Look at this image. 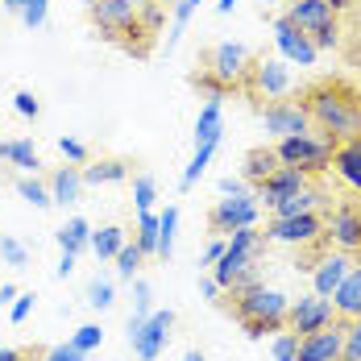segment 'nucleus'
<instances>
[{
	"label": "nucleus",
	"mask_w": 361,
	"mask_h": 361,
	"mask_svg": "<svg viewBox=\"0 0 361 361\" xmlns=\"http://www.w3.org/2000/svg\"><path fill=\"white\" fill-rule=\"evenodd\" d=\"M328 171H336V179L345 183L349 191L361 195V133L332 149V166H328Z\"/></svg>",
	"instance_id": "a211bd4d"
},
{
	"label": "nucleus",
	"mask_w": 361,
	"mask_h": 361,
	"mask_svg": "<svg viewBox=\"0 0 361 361\" xmlns=\"http://www.w3.org/2000/svg\"><path fill=\"white\" fill-rule=\"evenodd\" d=\"M4 8L13 17H21L25 30H42L46 17H50V0H4Z\"/></svg>",
	"instance_id": "cd10ccee"
},
{
	"label": "nucleus",
	"mask_w": 361,
	"mask_h": 361,
	"mask_svg": "<svg viewBox=\"0 0 361 361\" xmlns=\"http://www.w3.org/2000/svg\"><path fill=\"white\" fill-rule=\"evenodd\" d=\"M233 307H237V320H241V324H245V320H257V324L270 328V336H274V332L287 328L290 299L279 287H262V283H257V287L233 290Z\"/></svg>",
	"instance_id": "7ed1b4c3"
},
{
	"label": "nucleus",
	"mask_w": 361,
	"mask_h": 361,
	"mask_svg": "<svg viewBox=\"0 0 361 361\" xmlns=\"http://www.w3.org/2000/svg\"><path fill=\"white\" fill-rule=\"evenodd\" d=\"M341 361H361V320L345 328V345H341Z\"/></svg>",
	"instance_id": "37998d69"
},
{
	"label": "nucleus",
	"mask_w": 361,
	"mask_h": 361,
	"mask_svg": "<svg viewBox=\"0 0 361 361\" xmlns=\"http://www.w3.org/2000/svg\"><path fill=\"white\" fill-rule=\"evenodd\" d=\"M295 30H303V34H320V30H332L336 25V13H332V4L328 0H290V8L283 13Z\"/></svg>",
	"instance_id": "f3484780"
},
{
	"label": "nucleus",
	"mask_w": 361,
	"mask_h": 361,
	"mask_svg": "<svg viewBox=\"0 0 361 361\" xmlns=\"http://www.w3.org/2000/svg\"><path fill=\"white\" fill-rule=\"evenodd\" d=\"M270 353H274V361H295V353H299V336L295 332H274V341H270Z\"/></svg>",
	"instance_id": "ea45409f"
},
{
	"label": "nucleus",
	"mask_w": 361,
	"mask_h": 361,
	"mask_svg": "<svg viewBox=\"0 0 361 361\" xmlns=\"http://www.w3.org/2000/svg\"><path fill=\"white\" fill-rule=\"evenodd\" d=\"M200 4H204V0H175V25H171V37H166V50L179 46V37L187 34V25H191V17H195Z\"/></svg>",
	"instance_id": "f704fd0d"
},
{
	"label": "nucleus",
	"mask_w": 361,
	"mask_h": 361,
	"mask_svg": "<svg viewBox=\"0 0 361 361\" xmlns=\"http://www.w3.org/2000/svg\"><path fill=\"white\" fill-rule=\"evenodd\" d=\"M171 328H175V312H171V307H166V312H149V320H145L137 332H129V349H133V357L137 361H158L162 353H166Z\"/></svg>",
	"instance_id": "9d476101"
},
{
	"label": "nucleus",
	"mask_w": 361,
	"mask_h": 361,
	"mask_svg": "<svg viewBox=\"0 0 361 361\" xmlns=\"http://www.w3.org/2000/svg\"><path fill=\"white\" fill-rule=\"evenodd\" d=\"M75 262H79V257H75V253H63V257H59V266H54V279H71Z\"/></svg>",
	"instance_id": "864d4df0"
},
{
	"label": "nucleus",
	"mask_w": 361,
	"mask_h": 361,
	"mask_svg": "<svg viewBox=\"0 0 361 361\" xmlns=\"http://www.w3.org/2000/svg\"><path fill=\"white\" fill-rule=\"evenodd\" d=\"M13 299H17V287L13 283H0V307H8Z\"/></svg>",
	"instance_id": "6e6d98bb"
},
{
	"label": "nucleus",
	"mask_w": 361,
	"mask_h": 361,
	"mask_svg": "<svg viewBox=\"0 0 361 361\" xmlns=\"http://www.w3.org/2000/svg\"><path fill=\"white\" fill-rule=\"evenodd\" d=\"M112 299H116V287H112V279H92L87 283V307H96V312H109Z\"/></svg>",
	"instance_id": "e433bc0d"
},
{
	"label": "nucleus",
	"mask_w": 361,
	"mask_h": 361,
	"mask_svg": "<svg viewBox=\"0 0 361 361\" xmlns=\"http://www.w3.org/2000/svg\"><path fill=\"white\" fill-rule=\"evenodd\" d=\"M324 237L336 245L341 253L361 250V208L357 204H341L324 216Z\"/></svg>",
	"instance_id": "ddd939ff"
},
{
	"label": "nucleus",
	"mask_w": 361,
	"mask_h": 361,
	"mask_svg": "<svg viewBox=\"0 0 361 361\" xmlns=\"http://www.w3.org/2000/svg\"><path fill=\"white\" fill-rule=\"evenodd\" d=\"M142 257H145V253L137 250V245H129V241H125L121 253L112 257V262H116V279H133V274H137V266H142Z\"/></svg>",
	"instance_id": "58836bf2"
},
{
	"label": "nucleus",
	"mask_w": 361,
	"mask_h": 361,
	"mask_svg": "<svg viewBox=\"0 0 361 361\" xmlns=\"http://www.w3.org/2000/svg\"><path fill=\"white\" fill-rule=\"evenodd\" d=\"M279 166H283V162H279V154H274V149H266V145L245 154V179H250V183H262L270 171H279Z\"/></svg>",
	"instance_id": "c756f323"
},
{
	"label": "nucleus",
	"mask_w": 361,
	"mask_h": 361,
	"mask_svg": "<svg viewBox=\"0 0 361 361\" xmlns=\"http://www.w3.org/2000/svg\"><path fill=\"white\" fill-rule=\"evenodd\" d=\"M200 295H204V299H212V303H220V295H224V290H220L216 279H200Z\"/></svg>",
	"instance_id": "603ef678"
},
{
	"label": "nucleus",
	"mask_w": 361,
	"mask_h": 361,
	"mask_svg": "<svg viewBox=\"0 0 361 361\" xmlns=\"http://www.w3.org/2000/svg\"><path fill=\"white\" fill-rule=\"evenodd\" d=\"M183 361H204V353H200V349H191V353H187Z\"/></svg>",
	"instance_id": "bf43d9fd"
},
{
	"label": "nucleus",
	"mask_w": 361,
	"mask_h": 361,
	"mask_svg": "<svg viewBox=\"0 0 361 361\" xmlns=\"http://www.w3.org/2000/svg\"><path fill=\"white\" fill-rule=\"evenodd\" d=\"M262 4H266V8H270V4H274V0H262Z\"/></svg>",
	"instance_id": "052dcab7"
},
{
	"label": "nucleus",
	"mask_w": 361,
	"mask_h": 361,
	"mask_svg": "<svg viewBox=\"0 0 361 361\" xmlns=\"http://www.w3.org/2000/svg\"><path fill=\"white\" fill-rule=\"evenodd\" d=\"M137 13L142 4L133 0H92V21L100 25V34L109 42H129V34H142Z\"/></svg>",
	"instance_id": "6e6552de"
},
{
	"label": "nucleus",
	"mask_w": 361,
	"mask_h": 361,
	"mask_svg": "<svg viewBox=\"0 0 361 361\" xmlns=\"http://www.w3.org/2000/svg\"><path fill=\"white\" fill-rule=\"evenodd\" d=\"M216 191H220V195H241V191H245V179H233V175H224V179L216 183Z\"/></svg>",
	"instance_id": "8fccbe9b"
},
{
	"label": "nucleus",
	"mask_w": 361,
	"mask_h": 361,
	"mask_svg": "<svg viewBox=\"0 0 361 361\" xmlns=\"http://www.w3.org/2000/svg\"><path fill=\"white\" fill-rule=\"evenodd\" d=\"M237 8V0H216V13H233Z\"/></svg>",
	"instance_id": "4d7b16f0"
},
{
	"label": "nucleus",
	"mask_w": 361,
	"mask_h": 361,
	"mask_svg": "<svg viewBox=\"0 0 361 361\" xmlns=\"http://www.w3.org/2000/svg\"><path fill=\"white\" fill-rule=\"evenodd\" d=\"M59 154H63L67 162H75V166L87 162V145L79 142V137H59Z\"/></svg>",
	"instance_id": "49530a36"
},
{
	"label": "nucleus",
	"mask_w": 361,
	"mask_h": 361,
	"mask_svg": "<svg viewBox=\"0 0 361 361\" xmlns=\"http://www.w3.org/2000/svg\"><path fill=\"white\" fill-rule=\"evenodd\" d=\"M328 4H332V13H345V8H349L353 0H328Z\"/></svg>",
	"instance_id": "13d9d810"
},
{
	"label": "nucleus",
	"mask_w": 361,
	"mask_h": 361,
	"mask_svg": "<svg viewBox=\"0 0 361 361\" xmlns=\"http://www.w3.org/2000/svg\"><path fill=\"white\" fill-rule=\"evenodd\" d=\"M17 195H21L30 208H37V212L54 204V200H50V183H42L37 175H21V179H17Z\"/></svg>",
	"instance_id": "2f4dec72"
},
{
	"label": "nucleus",
	"mask_w": 361,
	"mask_h": 361,
	"mask_svg": "<svg viewBox=\"0 0 361 361\" xmlns=\"http://www.w3.org/2000/svg\"><path fill=\"white\" fill-rule=\"evenodd\" d=\"M71 345L79 349V353H96V349L104 345V328L100 324H79L71 332Z\"/></svg>",
	"instance_id": "4c0bfd02"
},
{
	"label": "nucleus",
	"mask_w": 361,
	"mask_h": 361,
	"mask_svg": "<svg viewBox=\"0 0 361 361\" xmlns=\"http://www.w3.org/2000/svg\"><path fill=\"white\" fill-rule=\"evenodd\" d=\"M253 71V54L245 42H216L212 50H208V71L220 87H237V83H245Z\"/></svg>",
	"instance_id": "39448f33"
},
{
	"label": "nucleus",
	"mask_w": 361,
	"mask_h": 361,
	"mask_svg": "<svg viewBox=\"0 0 361 361\" xmlns=\"http://www.w3.org/2000/svg\"><path fill=\"white\" fill-rule=\"evenodd\" d=\"M79 171H83V187H112V183L129 179V162H121V158H100V162L79 166Z\"/></svg>",
	"instance_id": "b1692460"
},
{
	"label": "nucleus",
	"mask_w": 361,
	"mask_h": 361,
	"mask_svg": "<svg viewBox=\"0 0 361 361\" xmlns=\"http://www.w3.org/2000/svg\"><path fill=\"white\" fill-rule=\"evenodd\" d=\"M312 42H316V50H336V42H341V37H336V25H332V30H320Z\"/></svg>",
	"instance_id": "3c124183"
},
{
	"label": "nucleus",
	"mask_w": 361,
	"mask_h": 361,
	"mask_svg": "<svg viewBox=\"0 0 361 361\" xmlns=\"http://www.w3.org/2000/svg\"><path fill=\"white\" fill-rule=\"evenodd\" d=\"M332 307L341 320H361V266H349L341 287L332 290Z\"/></svg>",
	"instance_id": "412c9836"
},
{
	"label": "nucleus",
	"mask_w": 361,
	"mask_h": 361,
	"mask_svg": "<svg viewBox=\"0 0 361 361\" xmlns=\"http://www.w3.org/2000/svg\"><path fill=\"white\" fill-rule=\"evenodd\" d=\"M307 116L320 125V133L332 137V142H349L361 133V104L349 96V92H336V87H320L312 92L307 100Z\"/></svg>",
	"instance_id": "f257e3e1"
},
{
	"label": "nucleus",
	"mask_w": 361,
	"mask_h": 361,
	"mask_svg": "<svg viewBox=\"0 0 361 361\" xmlns=\"http://www.w3.org/2000/svg\"><path fill=\"white\" fill-rule=\"evenodd\" d=\"M262 129L270 137H290V133H307L312 129V116L307 104H295V100H274L262 109Z\"/></svg>",
	"instance_id": "f8f14e48"
},
{
	"label": "nucleus",
	"mask_w": 361,
	"mask_h": 361,
	"mask_svg": "<svg viewBox=\"0 0 361 361\" xmlns=\"http://www.w3.org/2000/svg\"><path fill=\"white\" fill-rule=\"evenodd\" d=\"M220 133H224V96H208V104L195 116V145H220Z\"/></svg>",
	"instance_id": "aec40b11"
},
{
	"label": "nucleus",
	"mask_w": 361,
	"mask_h": 361,
	"mask_svg": "<svg viewBox=\"0 0 361 361\" xmlns=\"http://www.w3.org/2000/svg\"><path fill=\"white\" fill-rule=\"evenodd\" d=\"M266 245H316L324 237V216L303 212V216H270L266 224Z\"/></svg>",
	"instance_id": "0eeeda50"
},
{
	"label": "nucleus",
	"mask_w": 361,
	"mask_h": 361,
	"mask_svg": "<svg viewBox=\"0 0 361 361\" xmlns=\"http://www.w3.org/2000/svg\"><path fill=\"white\" fill-rule=\"evenodd\" d=\"M250 83H253L257 96H266V100H283L290 87H295V79H290V63H283V59H262V63H253Z\"/></svg>",
	"instance_id": "4468645a"
},
{
	"label": "nucleus",
	"mask_w": 361,
	"mask_h": 361,
	"mask_svg": "<svg viewBox=\"0 0 361 361\" xmlns=\"http://www.w3.org/2000/svg\"><path fill=\"white\" fill-rule=\"evenodd\" d=\"M154 204H158V183H154V175H137L133 179V208L137 212H154Z\"/></svg>",
	"instance_id": "c9c22d12"
},
{
	"label": "nucleus",
	"mask_w": 361,
	"mask_h": 361,
	"mask_svg": "<svg viewBox=\"0 0 361 361\" xmlns=\"http://www.w3.org/2000/svg\"><path fill=\"white\" fill-rule=\"evenodd\" d=\"M175 237H179V208L166 204V212H158V257L162 262L175 253Z\"/></svg>",
	"instance_id": "c85d7f7f"
},
{
	"label": "nucleus",
	"mask_w": 361,
	"mask_h": 361,
	"mask_svg": "<svg viewBox=\"0 0 361 361\" xmlns=\"http://www.w3.org/2000/svg\"><path fill=\"white\" fill-rule=\"evenodd\" d=\"M307 179H312V175H303L299 166H279V171H270L266 179L257 183V191H253V195H257V204H262V208H274L279 200H287V195H295V191H303Z\"/></svg>",
	"instance_id": "2eb2a0df"
},
{
	"label": "nucleus",
	"mask_w": 361,
	"mask_h": 361,
	"mask_svg": "<svg viewBox=\"0 0 361 361\" xmlns=\"http://www.w3.org/2000/svg\"><path fill=\"white\" fill-rule=\"evenodd\" d=\"M332 149H336V142L332 137H324V133H290V137H279V145H274V154H279V162L283 166H299L303 175H320V171H328L332 166Z\"/></svg>",
	"instance_id": "20e7f679"
},
{
	"label": "nucleus",
	"mask_w": 361,
	"mask_h": 361,
	"mask_svg": "<svg viewBox=\"0 0 361 361\" xmlns=\"http://www.w3.org/2000/svg\"><path fill=\"white\" fill-rule=\"evenodd\" d=\"M34 307H37L34 290H17V299L8 303V320H13V324H25V320L34 316Z\"/></svg>",
	"instance_id": "79ce46f5"
},
{
	"label": "nucleus",
	"mask_w": 361,
	"mask_h": 361,
	"mask_svg": "<svg viewBox=\"0 0 361 361\" xmlns=\"http://www.w3.org/2000/svg\"><path fill=\"white\" fill-rule=\"evenodd\" d=\"M220 253H224V237H212V241L204 245V253H200V266H216Z\"/></svg>",
	"instance_id": "09e8293b"
},
{
	"label": "nucleus",
	"mask_w": 361,
	"mask_h": 361,
	"mask_svg": "<svg viewBox=\"0 0 361 361\" xmlns=\"http://www.w3.org/2000/svg\"><path fill=\"white\" fill-rule=\"evenodd\" d=\"M129 237H125V228L121 224H104V228H92V253L100 257V262H112L121 245H125Z\"/></svg>",
	"instance_id": "bb28decb"
},
{
	"label": "nucleus",
	"mask_w": 361,
	"mask_h": 361,
	"mask_svg": "<svg viewBox=\"0 0 361 361\" xmlns=\"http://www.w3.org/2000/svg\"><path fill=\"white\" fill-rule=\"evenodd\" d=\"M13 109H17V116H25V121H34L37 112H42V104H37V96H34V92H25V87H21V92L13 96Z\"/></svg>",
	"instance_id": "de8ad7c7"
},
{
	"label": "nucleus",
	"mask_w": 361,
	"mask_h": 361,
	"mask_svg": "<svg viewBox=\"0 0 361 361\" xmlns=\"http://www.w3.org/2000/svg\"><path fill=\"white\" fill-rule=\"evenodd\" d=\"M274 46H279V59L290 63V67H316V59H320V50H316V42L312 34H303V30H295L287 17H274Z\"/></svg>",
	"instance_id": "9b49d317"
},
{
	"label": "nucleus",
	"mask_w": 361,
	"mask_h": 361,
	"mask_svg": "<svg viewBox=\"0 0 361 361\" xmlns=\"http://www.w3.org/2000/svg\"><path fill=\"white\" fill-rule=\"evenodd\" d=\"M212 154H216V145H195V154H191V162H187V171H183V179H179L183 191H191L195 183L204 179V171H208Z\"/></svg>",
	"instance_id": "473e14b6"
},
{
	"label": "nucleus",
	"mask_w": 361,
	"mask_h": 361,
	"mask_svg": "<svg viewBox=\"0 0 361 361\" xmlns=\"http://www.w3.org/2000/svg\"><path fill=\"white\" fill-rule=\"evenodd\" d=\"M0 257H4L8 266H17V270H25V266H30V250H25L17 237H0Z\"/></svg>",
	"instance_id": "a19ab883"
},
{
	"label": "nucleus",
	"mask_w": 361,
	"mask_h": 361,
	"mask_svg": "<svg viewBox=\"0 0 361 361\" xmlns=\"http://www.w3.org/2000/svg\"><path fill=\"white\" fill-rule=\"evenodd\" d=\"M349 266H353V262H349V253H341V250L328 253V257H320V262L312 266V290L332 299V290L341 287V279L349 274Z\"/></svg>",
	"instance_id": "6ab92c4d"
},
{
	"label": "nucleus",
	"mask_w": 361,
	"mask_h": 361,
	"mask_svg": "<svg viewBox=\"0 0 361 361\" xmlns=\"http://www.w3.org/2000/svg\"><path fill=\"white\" fill-rule=\"evenodd\" d=\"M324 200H328L324 191L307 183L303 191H295V195H287V200H279L270 212H274V216H303V212H320V204H324Z\"/></svg>",
	"instance_id": "393cba45"
},
{
	"label": "nucleus",
	"mask_w": 361,
	"mask_h": 361,
	"mask_svg": "<svg viewBox=\"0 0 361 361\" xmlns=\"http://www.w3.org/2000/svg\"><path fill=\"white\" fill-rule=\"evenodd\" d=\"M262 250H266V237L257 233V224L228 233V237H224V253H220L216 266H212V279L220 283V290H228L245 270H253L257 257H262Z\"/></svg>",
	"instance_id": "f03ea898"
},
{
	"label": "nucleus",
	"mask_w": 361,
	"mask_h": 361,
	"mask_svg": "<svg viewBox=\"0 0 361 361\" xmlns=\"http://www.w3.org/2000/svg\"><path fill=\"white\" fill-rule=\"evenodd\" d=\"M262 216V204H257V195L253 191H241V195H220L216 208H212V233L216 237H228V233H237V228H253Z\"/></svg>",
	"instance_id": "423d86ee"
},
{
	"label": "nucleus",
	"mask_w": 361,
	"mask_h": 361,
	"mask_svg": "<svg viewBox=\"0 0 361 361\" xmlns=\"http://www.w3.org/2000/svg\"><path fill=\"white\" fill-rule=\"evenodd\" d=\"M133 245L145 257H158V212H137V233H133Z\"/></svg>",
	"instance_id": "7c9ffc66"
},
{
	"label": "nucleus",
	"mask_w": 361,
	"mask_h": 361,
	"mask_svg": "<svg viewBox=\"0 0 361 361\" xmlns=\"http://www.w3.org/2000/svg\"><path fill=\"white\" fill-rule=\"evenodd\" d=\"M37 361H87V353H79L71 341H63V345H50Z\"/></svg>",
	"instance_id": "a18cd8bd"
},
{
	"label": "nucleus",
	"mask_w": 361,
	"mask_h": 361,
	"mask_svg": "<svg viewBox=\"0 0 361 361\" xmlns=\"http://www.w3.org/2000/svg\"><path fill=\"white\" fill-rule=\"evenodd\" d=\"M133 4H145V0H133Z\"/></svg>",
	"instance_id": "680f3d73"
},
{
	"label": "nucleus",
	"mask_w": 361,
	"mask_h": 361,
	"mask_svg": "<svg viewBox=\"0 0 361 361\" xmlns=\"http://www.w3.org/2000/svg\"><path fill=\"white\" fill-rule=\"evenodd\" d=\"M341 345H345V328L328 324V328H320V332L299 336L295 361H341Z\"/></svg>",
	"instance_id": "dca6fc26"
},
{
	"label": "nucleus",
	"mask_w": 361,
	"mask_h": 361,
	"mask_svg": "<svg viewBox=\"0 0 361 361\" xmlns=\"http://www.w3.org/2000/svg\"><path fill=\"white\" fill-rule=\"evenodd\" d=\"M149 312H154V290H149V283H133V312H129V332H137V328L149 320Z\"/></svg>",
	"instance_id": "72a5a7b5"
},
{
	"label": "nucleus",
	"mask_w": 361,
	"mask_h": 361,
	"mask_svg": "<svg viewBox=\"0 0 361 361\" xmlns=\"http://www.w3.org/2000/svg\"><path fill=\"white\" fill-rule=\"evenodd\" d=\"M137 25H142V34H158V25H162V4L145 0L142 13H137Z\"/></svg>",
	"instance_id": "c03bdc74"
},
{
	"label": "nucleus",
	"mask_w": 361,
	"mask_h": 361,
	"mask_svg": "<svg viewBox=\"0 0 361 361\" xmlns=\"http://www.w3.org/2000/svg\"><path fill=\"white\" fill-rule=\"evenodd\" d=\"M0 158L8 162V166H17L21 175H37L42 171V158H37V149L30 137H8V142H0Z\"/></svg>",
	"instance_id": "5701e85b"
},
{
	"label": "nucleus",
	"mask_w": 361,
	"mask_h": 361,
	"mask_svg": "<svg viewBox=\"0 0 361 361\" xmlns=\"http://www.w3.org/2000/svg\"><path fill=\"white\" fill-rule=\"evenodd\" d=\"M54 241H59L63 253H75V257H79V253L92 250V224H87L83 216H71L59 233H54Z\"/></svg>",
	"instance_id": "a878e982"
},
{
	"label": "nucleus",
	"mask_w": 361,
	"mask_h": 361,
	"mask_svg": "<svg viewBox=\"0 0 361 361\" xmlns=\"http://www.w3.org/2000/svg\"><path fill=\"white\" fill-rule=\"evenodd\" d=\"M336 324V307H332V299L328 295H299V299H290L287 307V328L295 336H307V332H320V328Z\"/></svg>",
	"instance_id": "1a4fd4ad"
},
{
	"label": "nucleus",
	"mask_w": 361,
	"mask_h": 361,
	"mask_svg": "<svg viewBox=\"0 0 361 361\" xmlns=\"http://www.w3.org/2000/svg\"><path fill=\"white\" fill-rule=\"evenodd\" d=\"M0 361H34V353H25V349H0Z\"/></svg>",
	"instance_id": "5fc2aeb1"
},
{
	"label": "nucleus",
	"mask_w": 361,
	"mask_h": 361,
	"mask_svg": "<svg viewBox=\"0 0 361 361\" xmlns=\"http://www.w3.org/2000/svg\"><path fill=\"white\" fill-rule=\"evenodd\" d=\"M79 195H83V171L79 166H59L54 175H50V200L59 204V208H71L79 204Z\"/></svg>",
	"instance_id": "4be33fe9"
}]
</instances>
